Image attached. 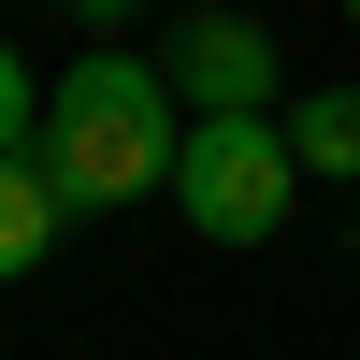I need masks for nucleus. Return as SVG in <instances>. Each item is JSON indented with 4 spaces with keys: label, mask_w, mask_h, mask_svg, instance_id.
<instances>
[{
    "label": "nucleus",
    "mask_w": 360,
    "mask_h": 360,
    "mask_svg": "<svg viewBox=\"0 0 360 360\" xmlns=\"http://www.w3.org/2000/svg\"><path fill=\"white\" fill-rule=\"evenodd\" d=\"M288 159H303L317 188H360V86H303V101H288Z\"/></svg>",
    "instance_id": "nucleus-5"
},
{
    "label": "nucleus",
    "mask_w": 360,
    "mask_h": 360,
    "mask_svg": "<svg viewBox=\"0 0 360 360\" xmlns=\"http://www.w3.org/2000/svg\"><path fill=\"white\" fill-rule=\"evenodd\" d=\"M72 15H101V29H115V15H144V0H72Z\"/></svg>",
    "instance_id": "nucleus-7"
},
{
    "label": "nucleus",
    "mask_w": 360,
    "mask_h": 360,
    "mask_svg": "<svg viewBox=\"0 0 360 360\" xmlns=\"http://www.w3.org/2000/svg\"><path fill=\"white\" fill-rule=\"evenodd\" d=\"M288 188H303L288 115H188L173 202H188V231H202V245H259V231H288Z\"/></svg>",
    "instance_id": "nucleus-2"
},
{
    "label": "nucleus",
    "mask_w": 360,
    "mask_h": 360,
    "mask_svg": "<svg viewBox=\"0 0 360 360\" xmlns=\"http://www.w3.org/2000/svg\"><path fill=\"white\" fill-rule=\"evenodd\" d=\"M29 159L58 173V202L72 217H101V202H144L173 188V159H188V115H173V72H144V58H72V72L44 86V144Z\"/></svg>",
    "instance_id": "nucleus-1"
},
{
    "label": "nucleus",
    "mask_w": 360,
    "mask_h": 360,
    "mask_svg": "<svg viewBox=\"0 0 360 360\" xmlns=\"http://www.w3.org/2000/svg\"><path fill=\"white\" fill-rule=\"evenodd\" d=\"M58 231H72V202H58V173H44V159H0V288H15L29 259L58 245Z\"/></svg>",
    "instance_id": "nucleus-4"
},
{
    "label": "nucleus",
    "mask_w": 360,
    "mask_h": 360,
    "mask_svg": "<svg viewBox=\"0 0 360 360\" xmlns=\"http://www.w3.org/2000/svg\"><path fill=\"white\" fill-rule=\"evenodd\" d=\"M173 101H202V115L288 101V86H274V44H259L245 15H173Z\"/></svg>",
    "instance_id": "nucleus-3"
},
{
    "label": "nucleus",
    "mask_w": 360,
    "mask_h": 360,
    "mask_svg": "<svg viewBox=\"0 0 360 360\" xmlns=\"http://www.w3.org/2000/svg\"><path fill=\"white\" fill-rule=\"evenodd\" d=\"M29 144H44V72L0 44V159H29Z\"/></svg>",
    "instance_id": "nucleus-6"
},
{
    "label": "nucleus",
    "mask_w": 360,
    "mask_h": 360,
    "mask_svg": "<svg viewBox=\"0 0 360 360\" xmlns=\"http://www.w3.org/2000/svg\"><path fill=\"white\" fill-rule=\"evenodd\" d=\"M346 29H360V0H346Z\"/></svg>",
    "instance_id": "nucleus-8"
}]
</instances>
